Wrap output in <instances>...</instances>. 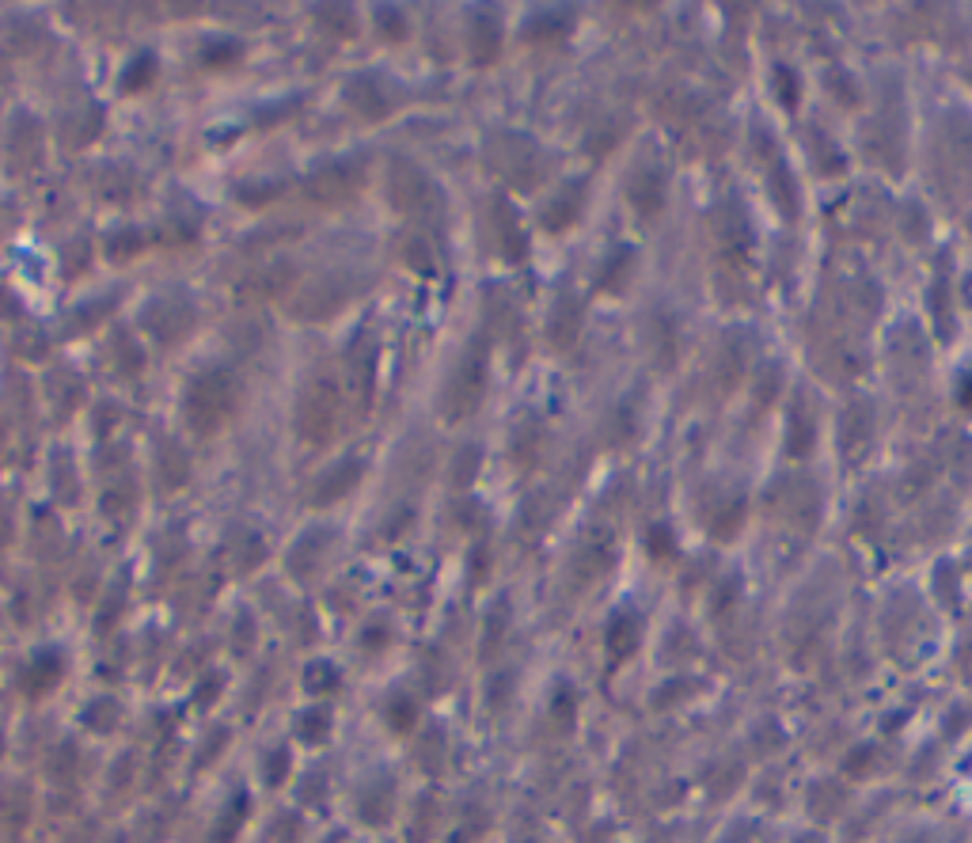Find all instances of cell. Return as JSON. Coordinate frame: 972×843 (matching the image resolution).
Returning <instances> with one entry per match:
<instances>
[{"label": "cell", "instance_id": "6", "mask_svg": "<svg viewBox=\"0 0 972 843\" xmlns=\"http://www.w3.org/2000/svg\"><path fill=\"white\" fill-rule=\"evenodd\" d=\"M156 81V57L152 54H141L137 61H130V69L122 73V91H145L149 84Z\"/></svg>", "mask_w": 972, "mask_h": 843}, {"label": "cell", "instance_id": "4", "mask_svg": "<svg viewBox=\"0 0 972 843\" xmlns=\"http://www.w3.org/2000/svg\"><path fill=\"white\" fill-rule=\"evenodd\" d=\"M357 475H361V464L354 460V464H339V468H331L327 475H320V483H315V490H312V502L315 505H327V502H334V498H342L349 486L357 483Z\"/></svg>", "mask_w": 972, "mask_h": 843}, {"label": "cell", "instance_id": "2", "mask_svg": "<svg viewBox=\"0 0 972 843\" xmlns=\"http://www.w3.org/2000/svg\"><path fill=\"white\" fill-rule=\"evenodd\" d=\"M483 380H486V354L475 346V349H468V357L460 361L452 388L444 395L449 418H464L468 410H475V403H479V395H483Z\"/></svg>", "mask_w": 972, "mask_h": 843}, {"label": "cell", "instance_id": "9", "mask_svg": "<svg viewBox=\"0 0 972 843\" xmlns=\"http://www.w3.org/2000/svg\"><path fill=\"white\" fill-rule=\"evenodd\" d=\"M236 57H240V42H210L202 50V61H205V65H213V69L232 65Z\"/></svg>", "mask_w": 972, "mask_h": 843}, {"label": "cell", "instance_id": "1", "mask_svg": "<svg viewBox=\"0 0 972 843\" xmlns=\"http://www.w3.org/2000/svg\"><path fill=\"white\" fill-rule=\"evenodd\" d=\"M236 410V380L228 373H202L186 391V422L198 434H213Z\"/></svg>", "mask_w": 972, "mask_h": 843}, {"label": "cell", "instance_id": "7", "mask_svg": "<svg viewBox=\"0 0 972 843\" xmlns=\"http://www.w3.org/2000/svg\"><path fill=\"white\" fill-rule=\"evenodd\" d=\"M471 50H475V57L486 61L494 57V50H498V30H494V23L486 20V15H479V20L471 23Z\"/></svg>", "mask_w": 972, "mask_h": 843}, {"label": "cell", "instance_id": "3", "mask_svg": "<svg viewBox=\"0 0 972 843\" xmlns=\"http://www.w3.org/2000/svg\"><path fill=\"white\" fill-rule=\"evenodd\" d=\"M334 415H339V403H334V388H331V384H312V391L305 395V403H300V418H297L300 437L312 441V444L327 441L331 429H334Z\"/></svg>", "mask_w": 972, "mask_h": 843}, {"label": "cell", "instance_id": "11", "mask_svg": "<svg viewBox=\"0 0 972 843\" xmlns=\"http://www.w3.org/2000/svg\"><path fill=\"white\" fill-rule=\"evenodd\" d=\"M156 312H164V320H171V305H168V300H160V305H156ZM179 312H183V323H179V327H190V308H186V305H179ZM149 323L156 327V320H149ZM179 327H175V331H168V327H156V335H160V339H164V335H168V339H175V335H183Z\"/></svg>", "mask_w": 972, "mask_h": 843}, {"label": "cell", "instance_id": "5", "mask_svg": "<svg viewBox=\"0 0 972 843\" xmlns=\"http://www.w3.org/2000/svg\"><path fill=\"white\" fill-rule=\"evenodd\" d=\"M349 171L354 168H327L320 175H312L308 179V194L312 198H320V202H342L349 194Z\"/></svg>", "mask_w": 972, "mask_h": 843}, {"label": "cell", "instance_id": "10", "mask_svg": "<svg viewBox=\"0 0 972 843\" xmlns=\"http://www.w3.org/2000/svg\"><path fill=\"white\" fill-rule=\"evenodd\" d=\"M376 23L384 27V35H388V39H403V35H407V23L400 20V12H395V8L376 12Z\"/></svg>", "mask_w": 972, "mask_h": 843}, {"label": "cell", "instance_id": "8", "mask_svg": "<svg viewBox=\"0 0 972 843\" xmlns=\"http://www.w3.org/2000/svg\"><path fill=\"white\" fill-rule=\"evenodd\" d=\"M349 99H354L369 118H384V115H388V110H384V99H380V91H376L369 81H357L354 88H349Z\"/></svg>", "mask_w": 972, "mask_h": 843}]
</instances>
